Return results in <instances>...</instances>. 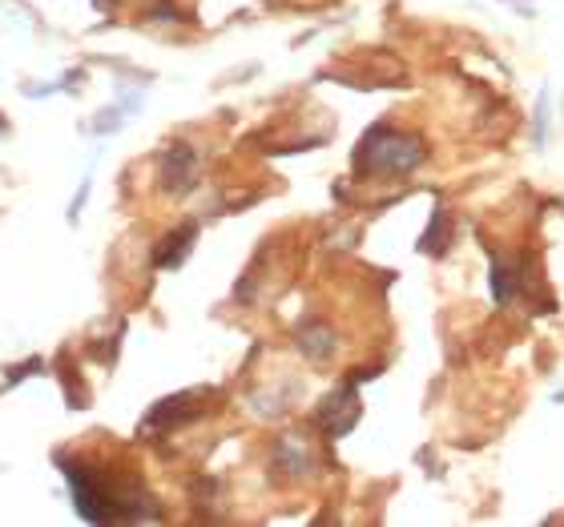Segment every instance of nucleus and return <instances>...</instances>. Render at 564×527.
I'll return each instance as SVG.
<instances>
[{
	"label": "nucleus",
	"mask_w": 564,
	"mask_h": 527,
	"mask_svg": "<svg viewBox=\"0 0 564 527\" xmlns=\"http://www.w3.org/2000/svg\"><path fill=\"white\" fill-rule=\"evenodd\" d=\"M186 165H194V153H189V145H174V150L165 153V186L170 189H186L189 186V169Z\"/></svg>",
	"instance_id": "nucleus-1"
}]
</instances>
